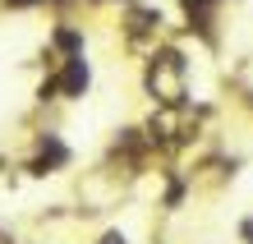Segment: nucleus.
<instances>
[{
  "instance_id": "1",
  "label": "nucleus",
  "mask_w": 253,
  "mask_h": 244,
  "mask_svg": "<svg viewBox=\"0 0 253 244\" xmlns=\"http://www.w3.org/2000/svg\"><path fill=\"white\" fill-rule=\"evenodd\" d=\"M189 55L175 37L157 42L152 51L143 55V69H138V83H143V97L152 106H184L193 93H189Z\"/></svg>"
},
{
  "instance_id": "4",
  "label": "nucleus",
  "mask_w": 253,
  "mask_h": 244,
  "mask_svg": "<svg viewBox=\"0 0 253 244\" xmlns=\"http://www.w3.org/2000/svg\"><path fill=\"white\" fill-rule=\"evenodd\" d=\"M69 161H74L69 143H65V139H60L55 129H42L37 139H33V157H28V175H55V171H65Z\"/></svg>"
},
{
  "instance_id": "9",
  "label": "nucleus",
  "mask_w": 253,
  "mask_h": 244,
  "mask_svg": "<svg viewBox=\"0 0 253 244\" xmlns=\"http://www.w3.org/2000/svg\"><path fill=\"white\" fill-rule=\"evenodd\" d=\"M240 240H244V244H253V217H244V221H240Z\"/></svg>"
},
{
  "instance_id": "7",
  "label": "nucleus",
  "mask_w": 253,
  "mask_h": 244,
  "mask_svg": "<svg viewBox=\"0 0 253 244\" xmlns=\"http://www.w3.org/2000/svg\"><path fill=\"white\" fill-rule=\"evenodd\" d=\"M97 244H129V235L120 231V226H111V231H101V235H97Z\"/></svg>"
},
{
  "instance_id": "5",
  "label": "nucleus",
  "mask_w": 253,
  "mask_h": 244,
  "mask_svg": "<svg viewBox=\"0 0 253 244\" xmlns=\"http://www.w3.org/2000/svg\"><path fill=\"white\" fill-rule=\"evenodd\" d=\"M55 83H60V101H79L87 97V88H92V65H87V55H65L55 60Z\"/></svg>"
},
{
  "instance_id": "8",
  "label": "nucleus",
  "mask_w": 253,
  "mask_h": 244,
  "mask_svg": "<svg viewBox=\"0 0 253 244\" xmlns=\"http://www.w3.org/2000/svg\"><path fill=\"white\" fill-rule=\"evenodd\" d=\"M5 9H42V0H0Z\"/></svg>"
},
{
  "instance_id": "3",
  "label": "nucleus",
  "mask_w": 253,
  "mask_h": 244,
  "mask_svg": "<svg viewBox=\"0 0 253 244\" xmlns=\"http://www.w3.org/2000/svg\"><path fill=\"white\" fill-rule=\"evenodd\" d=\"M184 14V33L193 42H203L207 51L221 47V9H226V0H175Z\"/></svg>"
},
{
  "instance_id": "6",
  "label": "nucleus",
  "mask_w": 253,
  "mask_h": 244,
  "mask_svg": "<svg viewBox=\"0 0 253 244\" xmlns=\"http://www.w3.org/2000/svg\"><path fill=\"white\" fill-rule=\"evenodd\" d=\"M87 47V33L74 19H55V28H51V55L55 60H65V55H79Z\"/></svg>"
},
{
  "instance_id": "2",
  "label": "nucleus",
  "mask_w": 253,
  "mask_h": 244,
  "mask_svg": "<svg viewBox=\"0 0 253 244\" xmlns=\"http://www.w3.org/2000/svg\"><path fill=\"white\" fill-rule=\"evenodd\" d=\"M157 42H166V9L152 5V0H125L120 5V47L133 60H143Z\"/></svg>"
}]
</instances>
